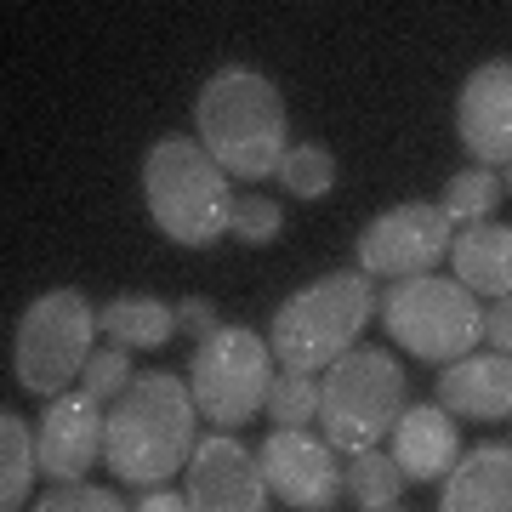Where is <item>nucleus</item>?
I'll return each instance as SVG.
<instances>
[{
	"label": "nucleus",
	"mask_w": 512,
	"mask_h": 512,
	"mask_svg": "<svg viewBox=\"0 0 512 512\" xmlns=\"http://www.w3.org/2000/svg\"><path fill=\"white\" fill-rule=\"evenodd\" d=\"M194 416L200 404L188 393V376H165L148 370L114 399L109 410V439H103V461L114 478L126 484H165L171 473H183L194 461Z\"/></svg>",
	"instance_id": "1"
},
{
	"label": "nucleus",
	"mask_w": 512,
	"mask_h": 512,
	"mask_svg": "<svg viewBox=\"0 0 512 512\" xmlns=\"http://www.w3.org/2000/svg\"><path fill=\"white\" fill-rule=\"evenodd\" d=\"M194 126H200V148L245 183L279 177L285 165V97L268 74L256 69H222L205 80L200 103H194Z\"/></svg>",
	"instance_id": "2"
},
{
	"label": "nucleus",
	"mask_w": 512,
	"mask_h": 512,
	"mask_svg": "<svg viewBox=\"0 0 512 512\" xmlns=\"http://www.w3.org/2000/svg\"><path fill=\"white\" fill-rule=\"evenodd\" d=\"M143 194H148V217L165 239L177 245H217L222 234H234V188L211 154L194 137H160L148 148L143 165Z\"/></svg>",
	"instance_id": "3"
},
{
	"label": "nucleus",
	"mask_w": 512,
	"mask_h": 512,
	"mask_svg": "<svg viewBox=\"0 0 512 512\" xmlns=\"http://www.w3.org/2000/svg\"><path fill=\"white\" fill-rule=\"evenodd\" d=\"M376 313V285L370 274H325L302 285L296 296H285L268 325V348H274L279 370H302V376H319L330 370L342 353L359 348V330L370 325Z\"/></svg>",
	"instance_id": "4"
},
{
	"label": "nucleus",
	"mask_w": 512,
	"mask_h": 512,
	"mask_svg": "<svg viewBox=\"0 0 512 512\" xmlns=\"http://www.w3.org/2000/svg\"><path fill=\"white\" fill-rule=\"evenodd\" d=\"M404 410V370L382 348H353L319 376V439L336 456L382 450Z\"/></svg>",
	"instance_id": "5"
},
{
	"label": "nucleus",
	"mask_w": 512,
	"mask_h": 512,
	"mask_svg": "<svg viewBox=\"0 0 512 512\" xmlns=\"http://www.w3.org/2000/svg\"><path fill=\"white\" fill-rule=\"evenodd\" d=\"M382 325L404 353L433 359V365H456L484 342V308L461 279H399L382 296Z\"/></svg>",
	"instance_id": "6"
},
{
	"label": "nucleus",
	"mask_w": 512,
	"mask_h": 512,
	"mask_svg": "<svg viewBox=\"0 0 512 512\" xmlns=\"http://www.w3.org/2000/svg\"><path fill=\"white\" fill-rule=\"evenodd\" d=\"M92 336H97V308L80 291H46L29 302L18 325V342H12V365H18V382L40 399H57L80 387L86 365H92Z\"/></svg>",
	"instance_id": "7"
},
{
	"label": "nucleus",
	"mask_w": 512,
	"mask_h": 512,
	"mask_svg": "<svg viewBox=\"0 0 512 512\" xmlns=\"http://www.w3.org/2000/svg\"><path fill=\"white\" fill-rule=\"evenodd\" d=\"M268 387H274V348L256 330L222 325L205 342H194L188 393L205 421H217V433H234L256 410H268Z\"/></svg>",
	"instance_id": "8"
},
{
	"label": "nucleus",
	"mask_w": 512,
	"mask_h": 512,
	"mask_svg": "<svg viewBox=\"0 0 512 512\" xmlns=\"http://www.w3.org/2000/svg\"><path fill=\"white\" fill-rule=\"evenodd\" d=\"M456 245V222L444 217L439 205L404 200L393 211L370 222L359 234V274H382V279H421L433 274Z\"/></svg>",
	"instance_id": "9"
},
{
	"label": "nucleus",
	"mask_w": 512,
	"mask_h": 512,
	"mask_svg": "<svg viewBox=\"0 0 512 512\" xmlns=\"http://www.w3.org/2000/svg\"><path fill=\"white\" fill-rule=\"evenodd\" d=\"M256 461H262L268 490L296 512H325L348 490V467L336 461V450L319 433H268Z\"/></svg>",
	"instance_id": "10"
},
{
	"label": "nucleus",
	"mask_w": 512,
	"mask_h": 512,
	"mask_svg": "<svg viewBox=\"0 0 512 512\" xmlns=\"http://www.w3.org/2000/svg\"><path fill=\"white\" fill-rule=\"evenodd\" d=\"M103 439H109V416L103 404L86 393V387H69L46 404V416L35 427V456L40 473L52 484H86L92 461L103 456Z\"/></svg>",
	"instance_id": "11"
},
{
	"label": "nucleus",
	"mask_w": 512,
	"mask_h": 512,
	"mask_svg": "<svg viewBox=\"0 0 512 512\" xmlns=\"http://www.w3.org/2000/svg\"><path fill=\"white\" fill-rule=\"evenodd\" d=\"M274 490L262 478V461L234 439V433H211L194 444L188 461V512H268Z\"/></svg>",
	"instance_id": "12"
},
{
	"label": "nucleus",
	"mask_w": 512,
	"mask_h": 512,
	"mask_svg": "<svg viewBox=\"0 0 512 512\" xmlns=\"http://www.w3.org/2000/svg\"><path fill=\"white\" fill-rule=\"evenodd\" d=\"M456 131L478 165H512V57H490L456 97Z\"/></svg>",
	"instance_id": "13"
},
{
	"label": "nucleus",
	"mask_w": 512,
	"mask_h": 512,
	"mask_svg": "<svg viewBox=\"0 0 512 512\" xmlns=\"http://www.w3.org/2000/svg\"><path fill=\"white\" fill-rule=\"evenodd\" d=\"M439 410L467 421L512 416V359L507 353H467L439 376Z\"/></svg>",
	"instance_id": "14"
},
{
	"label": "nucleus",
	"mask_w": 512,
	"mask_h": 512,
	"mask_svg": "<svg viewBox=\"0 0 512 512\" xmlns=\"http://www.w3.org/2000/svg\"><path fill=\"white\" fill-rule=\"evenodd\" d=\"M387 456L399 461L404 478H450L461 461V439H456V421H450V410H439V404H410L399 416V427H393V450Z\"/></svg>",
	"instance_id": "15"
},
{
	"label": "nucleus",
	"mask_w": 512,
	"mask_h": 512,
	"mask_svg": "<svg viewBox=\"0 0 512 512\" xmlns=\"http://www.w3.org/2000/svg\"><path fill=\"white\" fill-rule=\"evenodd\" d=\"M439 512H512V444H478L444 478Z\"/></svg>",
	"instance_id": "16"
},
{
	"label": "nucleus",
	"mask_w": 512,
	"mask_h": 512,
	"mask_svg": "<svg viewBox=\"0 0 512 512\" xmlns=\"http://www.w3.org/2000/svg\"><path fill=\"white\" fill-rule=\"evenodd\" d=\"M450 262H456V279L473 296H512V228L501 222H473L461 228L456 245H450Z\"/></svg>",
	"instance_id": "17"
},
{
	"label": "nucleus",
	"mask_w": 512,
	"mask_h": 512,
	"mask_svg": "<svg viewBox=\"0 0 512 512\" xmlns=\"http://www.w3.org/2000/svg\"><path fill=\"white\" fill-rule=\"evenodd\" d=\"M97 330H103V342L109 348H165L171 342V330H177V308L171 302H160V296H114V302H103V313H97Z\"/></svg>",
	"instance_id": "18"
},
{
	"label": "nucleus",
	"mask_w": 512,
	"mask_h": 512,
	"mask_svg": "<svg viewBox=\"0 0 512 512\" xmlns=\"http://www.w3.org/2000/svg\"><path fill=\"white\" fill-rule=\"evenodd\" d=\"M40 473V456H35V433L23 416H0V512H18L29 501V484Z\"/></svg>",
	"instance_id": "19"
},
{
	"label": "nucleus",
	"mask_w": 512,
	"mask_h": 512,
	"mask_svg": "<svg viewBox=\"0 0 512 512\" xmlns=\"http://www.w3.org/2000/svg\"><path fill=\"white\" fill-rule=\"evenodd\" d=\"M507 200V188H501V171H490V165H473V171H456L450 183H444V200L439 211L456 228H473V222H490V211Z\"/></svg>",
	"instance_id": "20"
},
{
	"label": "nucleus",
	"mask_w": 512,
	"mask_h": 512,
	"mask_svg": "<svg viewBox=\"0 0 512 512\" xmlns=\"http://www.w3.org/2000/svg\"><path fill=\"white\" fill-rule=\"evenodd\" d=\"M404 484H410V478L399 473V461L387 456V450H359V456L348 461V495L365 512H387L399 501Z\"/></svg>",
	"instance_id": "21"
},
{
	"label": "nucleus",
	"mask_w": 512,
	"mask_h": 512,
	"mask_svg": "<svg viewBox=\"0 0 512 512\" xmlns=\"http://www.w3.org/2000/svg\"><path fill=\"white\" fill-rule=\"evenodd\" d=\"M268 421L274 433H308V421H319V376L279 370L268 387Z\"/></svg>",
	"instance_id": "22"
},
{
	"label": "nucleus",
	"mask_w": 512,
	"mask_h": 512,
	"mask_svg": "<svg viewBox=\"0 0 512 512\" xmlns=\"http://www.w3.org/2000/svg\"><path fill=\"white\" fill-rule=\"evenodd\" d=\"M279 183L291 188V194H302V200H325L330 183H336L330 148L325 143H296L291 154H285V165H279Z\"/></svg>",
	"instance_id": "23"
},
{
	"label": "nucleus",
	"mask_w": 512,
	"mask_h": 512,
	"mask_svg": "<svg viewBox=\"0 0 512 512\" xmlns=\"http://www.w3.org/2000/svg\"><path fill=\"white\" fill-rule=\"evenodd\" d=\"M279 228H285V211L268 194H239L234 200V239L239 245H268V239H279Z\"/></svg>",
	"instance_id": "24"
},
{
	"label": "nucleus",
	"mask_w": 512,
	"mask_h": 512,
	"mask_svg": "<svg viewBox=\"0 0 512 512\" xmlns=\"http://www.w3.org/2000/svg\"><path fill=\"white\" fill-rule=\"evenodd\" d=\"M131 382H137V370H131V353H126V348H97L92 365H86V376H80V387H86L97 404H103V399H120Z\"/></svg>",
	"instance_id": "25"
},
{
	"label": "nucleus",
	"mask_w": 512,
	"mask_h": 512,
	"mask_svg": "<svg viewBox=\"0 0 512 512\" xmlns=\"http://www.w3.org/2000/svg\"><path fill=\"white\" fill-rule=\"evenodd\" d=\"M35 512H137V507H126L114 490H97V484H57Z\"/></svg>",
	"instance_id": "26"
},
{
	"label": "nucleus",
	"mask_w": 512,
	"mask_h": 512,
	"mask_svg": "<svg viewBox=\"0 0 512 512\" xmlns=\"http://www.w3.org/2000/svg\"><path fill=\"white\" fill-rule=\"evenodd\" d=\"M484 342H490L495 353H507V359H512V296H501V302H490V308H484Z\"/></svg>",
	"instance_id": "27"
},
{
	"label": "nucleus",
	"mask_w": 512,
	"mask_h": 512,
	"mask_svg": "<svg viewBox=\"0 0 512 512\" xmlns=\"http://www.w3.org/2000/svg\"><path fill=\"white\" fill-rule=\"evenodd\" d=\"M177 325L183 330H194V336H211V330H222V319H217V308H211V302H205V296H183V302H177Z\"/></svg>",
	"instance_id": "28"
},
{
	"label": "nucleus",
	"mask_w": 512,
	"mask_h": 512,
	"mask_svg": "<svg viewBox=\"0 0 512 512\" xmlns=\"http://www.w3.org/2000/svg\"><path fill=\"white\" fill-rule=\"evenodd\" d=\"M137 512H188V495H177V490H154V495H143V507Z\"/></svg>",
	"instance_id": "29"
},
{
	"label": "nucleus",
	"mask_w": 512,
	"mask_h": 512,
	"mask_svg": "<svg viewBox=\"0 0 512 512\" xmlns=\"http://www.w3.org/2000/svg\"><path fill=\"white\" fill-rule=\"evenodd\" d=\"M501 188H507V194H512V165H501Z\"/></svg>",
	"instance_id": "30"
}]
</instances>
